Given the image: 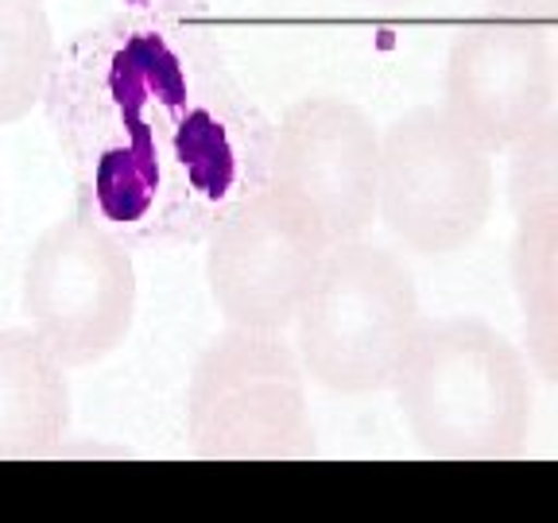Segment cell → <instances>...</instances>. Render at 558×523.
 <instances>
[{"label": "cell", "mask_w": 558, "mask_h": 523, "mask_svg": "<svg viewBox=\"0 0 558 523\" xmlns=\"http://www.w3.org/2000/svg\"><path fill=\"white\" fill-rule=\"evenodd\" d=\"M44 109L78 209L132 248L206 241L271 179L276 124L186 0H144L74 35Z\"/></svg>", "instance_id": "6da1fadb"}, {"label": "cell", "mask_w": 558, "mask_h": 523, "mask_svg": "<svg viewBox=\"0 0 558 523\" xmlns=\"http://www.w3.org/2000/svg\"><path fill=\"white\" fill-rule=\"evenodd\" d=\"M392 392L415 446L442 462H505L532 435V365L481 318L418 323Z\"/></svg>", "instance_id": "7a4b0ae2"}, {"label": "cell", "mask_w": 558, "mask_h": 523, "mask_svg": "<svg viewBox=\"0 0 558 523\" xmlns=\"http://www.w3.org/2000/svg\"><path fill=\"white\" fill-rule=\"evenodd\" d=\"M418 323L408 264L392 248L353 236L326 248L291 330L306 380L338 396H368L392 388Z\"/></svg>", "instance_id": "3957f363"}, {"label": "cell", "mask_w": 558, "mask_h": 523, "mask_svg": "<svg viewBox=\"0 0 558 523\" xmlns=\"http://www.w3.org/2000/svg\"><path fill=\"white\" fill-rule=\"evenodd\" d=\"M186 438L206 462H291L314 453L295 341L241 326L209 341L186 384Z\"/></svg>", "instance_id": "277c9868"}, {"label": "cell", "mask_w": 558, "mask_h": 523, "mask_svg": "<svg viewBox=\"0 0 558 523\" xmlns=\"http://www.w3.org/2000/svg\"><path fill=\"white\" fill-rule=\"evenodd\" d=\"M24 318L66 368H89L129 341L140 306L132 244L70 214L47 226L27 248L20 276Z\"/></svg>", "instance_id": "5b68a950"}, {"label": "cell", "mask_w": 558, "mask_h": 523, "mask_svg": "<svg viewBox=\"0 0 558 523\" xmlns=\"http://www.w3.org/2000/svg\"><path fill=\"white\" fill-rule=\"evenodd\" d=\"M493 151L442 105H418L380 129L376 218L418 256H453L493 214Z\"/></svg>", "instance_id": "8992f818"}, {"label": "cell", "mask_w": 558, "mask_h": 523, "mask_svg": "<svg viewBox=\"0 0 558 523\" xmlns=\"http://www.w3.org/2000/svg\"><path fill=\"white\" fill-rule=\"evenodd\" d=\"M330 244L318 214L271 179L236 202L206 236V283L226 326L288 333Z\"/></svg>", "instance_id": "52a82bcc"}, {"label": "cell", "mask_w": 558, "mask_h": 523, "mask_svg": "<svg viewBox=\"0 0 558 523\" xmlns=\"http://www.w3.org/2000/svg\"><path fill=\"white\" fill-rule=\"evenodd\" d=\"M555 97L558 59L539 24L497 12L453 32L442 109L488 151L512 148L555 109Z\"/></svg>", "instance_id": "ba28073f"}, {"label": "cell", "mask_w": 558, "mask_h": 523, "mask_svg": "<svg viewBox=\"0 0 558 523\" xmlns=\"http://www.w3.org/2000/svg\"><path fill=\"white\" fill-rule=\"evenodd\" d=\"M271 183L303 198L330 241L365 236L380 202V129L349 97H299L276 124Z\"/></svg>", "instance_id": "9c48e42d"}, {"label": "cell", "mask_w": 558, "mask_h": 523, "mask_svg": "<svg viewBox=\"0 0 558 523\" xmlns=\"http://www.w3.org/2000/svg\"><path fill=\"white\" fill-rule=\"evenodd\" d=\"M70 415V368L32 326H0V462L54 453Z\"/></svg>", "instance_id": "30bf717a"}, {"label": "cell", "mask_w": 558, "mask_h": 523, "mask_svg": "<svg viewBox=\"0 0 558 523\" xmlns=\"http://www.w3.org/2000/svg\"><path fill=\"white\" fill-rule=\"evenodd\" d=\"M512 291L535 373L558 384V198L515 209Z\"/></svg>", "instance_id": "8fae6325"}, {"label": "cell", "mask_w": 558, "mask_h": 523, "mask_svg": "<svg viewBox=\"0 0 558 523\" xmlns=\"http://www.w3.org/2000/svg\"><path fill=\"white\" fill-rule=\"evenodd\" d=\"M59 44L44 0H0V124L44 105Z\"/></svg>", "instance_id": "7c38bea8"}, {"label": "cell", "mask_w": 558, "mask_h": 523, "mask_svg": "<svg viewBox=\"0 0 558 523\" xmlns=\"http://www.w3.org/2000/svg\"><path fill=\"white\" fill-rule=\"evenodd\" d=\"M508 163V202L512 209L539 198H558V109H550L535 129H527L512 148Z\"/></svg>", "instance_id": "4fadbf2b"}, {"label": "cell", "mask_w": 558, "mask_h": 523, "mask_svg": "<svg viewBox=\"0 0 558 523\" xmlns=\"http://www.w3.org/2000/svg\"><path fill=\"white\" fill-rule=\"evenodd\" d=\"M500 16L532 20V24H555L558 20V0H488Z\"/></svg>", "instance_id": "5bb4252c"}, {"label": "cell", "mask_w": 558, "mask_h": 523, "mask_svg": "<svg viewBox=\"0 0 558 523\" xmlns=\"http://www.w3.org/2000/svg\"><path fill=\"white\" fill-rule=\"evenodd\" d=\"M0 226H4V191H0Z\"/></svg>", "instance_id": "9a60e30c"}, {"label": "cell", "mask_w": 558, "mask_h": 523, "mask_svg": "<svg viewBox=\"0 0 558 523\" xmlns=\"http://www.w3.org/2000/svg\"><path fill=\"white\" fill-rule=\"evenodd\" d=\"M384 4H403V0H384Z\"/></svg>", "instance_id": "2e32d148"}]
</instances>
